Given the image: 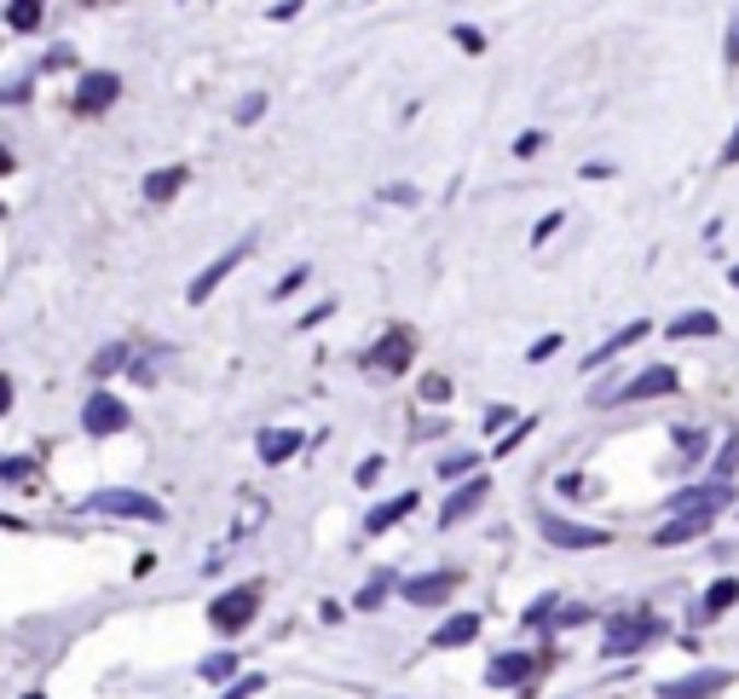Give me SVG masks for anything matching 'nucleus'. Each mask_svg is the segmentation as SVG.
<instances>
[{
	"label": "nucleus",
	"mask_w": 739,
	"mask_h": 699,
	"mask_svg": "<svg viewBox=\"0 0 739 699\" xmlns=\"http://www.w3.org/2000/svg\"><path fill=\"white\" fill-rule=\"evenodd\" d=\"M404 515H417V491H399V498H387L382 509H370V521H364V532L376 538V532H387V526H399Z\"/></svg>",
	"instance_id": "6ab92c4d"
},
{
	"label": "nucleus",
	"mask_w": 739,
	"mask_h": 699,
	"mask_svg": "<svg viewBox=\"0 0 739 699\" xmlns=\"http://www.w3.org/2000/svg\"><path fill=\"white\" fill-rule=\"evenodd\" d=\"M491 498V480H468V486H457V491H450V498H445V509H439V526H457L462 515H474V509Z\"/></svg>",
	"instance_id": "2eb2a0df"
},
{
	"label": "nucleus",
	"mask_w": 739,
	"mask_h": 699,
	"mask_svg": "<svg viewBox=\"0 0 739 699\" xmlns=\"http://www.w3.org/2000/svg\"><path fill=\"white\" fill-rule=\"evenodd\" d=\"M561 220H566L561 209H554V214H543V220H538V232H531V243H549L554 232H561Z\"/></svg>",
	"instance_id": "e433bc0d"
},
{
	"label": "nucleus",
	"mask_w": 739,
	"mask_h": 699,
	"mask_svg": "<svg viewBox=\"0 0 739 699\" xmlns=\"http://www.w3.org/2000/svg\"><path fill=\"white\" fill-rule=\"evenodd\" d=\"M232 671H237V653H209V660L197 665L202 683H232Z\"/></svg>",
	"instance_id": "5701e85b"
},
{
	"label": "nucleus",
	"mask_w": 739,
	"mask_h": 699,
	"mask_svg": "<svg viewBox=\"0 0 739 699\" xmlns=\"http://www.w3.org/2000/svg\"><path fill=\"white\" fill-rule=\"evenodd\" d=\"M549 353H561V336H538V341H531V353H526V359H531V364H543Z\"/></svg>",
	"instance_id": "72a5a7b5"
},
{
	"label": "nucleus",
	"mask_w": 739,
	"mask_h": 699,
	"mask_svg": "<svg viewBox=\"0 0 739 699\" xmlns=\"http://www.w3.org/2000/svg\"><path fill=\"white\" fill-rule=\"evenodd\" d=\"M549 613H554V595H538V602L526 607V625H549Z\"/></svg>",
	"instance_id": "c9c22d12"
},
{
	"label": "nucleus",
	"mask_w": 739,
	"mask_h": 699,
	"mask_svg": "<svg viewBox=\"0 0 739 699\" xmlns=\"http://www.w3.org/2000/svg\"><path fill=\"white\" fill-rule=\"evenodd\" d=\"M676 445H682L688 457H705V434H700V428H676Z\"/></svg>",
	"instance_id": "c756f323"
},
{
	"label": "nucleus",
	"mask_w": 739,
	"mask_h": 699,
	"mask_svg": "<svg viewBox=\"0 0 739 699\" xmlns=\"http://www.w3.org/2000/svg\"><path fill=\"white\" fill-rule=\"evenodd\" d=\"M410 359H417V330L394 324V330H387V336L364 353V370H376V376H404Z\"/></svg>",
	"instance_id": "39448f33"
},
{
	"label": "nucleus",
	"mask_w": 739,
	"mask_h": 699,
	"mask_svg": "<svg viewBox=\"0 0 739 699\" xmlns=\"http://www.w3.org/2000/svg\"><path fill=\"white\" fill-rule=\"evenodd\" d=\"M739 602V579H716L705 590V602H700V619H723V613Z\"/></svg>",
	"instance_id": "412c9836"
},
{
	"label": "nucleus",
	"mask_w": 739,
	"mask_h": 699,
	"mask_svg": "<svg viewBox=\"0 0 739 699\" xmlns=\"http://www.w3.org/2000/svg\"><path fill=\"white\" fill-rule=\"evenodd\" d=\"M121 359H128V347H121V341H110V347H105V353H98V359H93V376H110V370H116Z\"/></svg>",
	"instance_id": "bb28decb"
},
{
	"label": "nucleus",
	"mask_w": 739,
	"mask_h": 699,
	"mask_svg": "<svg viewBox=\"0 0 739 699\" xmlns=\"http://www.w3.org/2000/svg\"><path fill=\"white\" fill-rule=\"evenodd\" d=\"M457 40H462L468 53H480V47H485V35H480V30H462V24H457Z\"/></svg>",
	"instance_id": "37998d69"
},
{
	"label": "nucleus",
	"mask_w": 739,
	"mask_h": 699,
	"mask_svg": "<svg viewBox=\"0 0 739 699\" xmlns=\"http://www.w3.org/2000/svg\"><path fill=\"white\" fill-rule=\"evenodd\" d=\"M653 642H665V619H659V613H619V619H607V630H601V653H607V660H630V653H642Z\"/></svg>",
	"instance_id": "f257e3e1"
},
{
	"label": "nucleus",
	"mask_w": 739,
	"mask_h": 699,
	"mask_svg": "<svg viewBox=\"0 0 739 699\" xmlns=\"http://www.w3.org/2000/svg\"><path fill=\"white\" fill-rule=\"evenodd\" d=\"M382 197H387V202H399V209H410V202H422V197H417V185H382Z\"/></svg>",
	"instance_id": "473e14b6"
},
{
	"label": "nucleus",
	"mask_w": 739,
	"mask_h": 699,
	"mask_svg": "<svg viewBox=\"0 0 739 699\" xmlns=\"http://www.w3.org/2000/svg\"><path fill=\"white\" fill-rule=\"evenodd\" d=\"M723 324H716V313H682L670 324V341H693V336H716Z\"/></svg>",
	"instance_id": "4be33fe9"
},
{
	"label": "nucleus",
	"mask_w": 739,
	"mask_h": 699,
	"mask_svg": "<svg viewBox=\"0 0 739 699\" xmlns=\"http://www.w3.org/2000/svg\"><path fill=\"white\" fill-rule=\"evenodd\" d=\"M81 509H93V515H121V521H168V509H162L156 498H145V491H128V486H105V491H93Z\"/></svg>",
	"instance_id": "f03ea898"
},
{
	"label": "nucleus",
	"mask_w": 739,
	"mask_h": 699,
	"mask_svg": "<svg viewBox=\"0 0 739 699\" xmlns=\"http://www.w3.org/2000/svg\"><path fill=\"white\" fill-rule=\"evenodd\" d=\"M133 417H128V405H121L116 394H105V387H93V399L81 405V428H87L93 440H110V434H121Z\"/></svg>",
	"instance_id": "423d86ee"
},
{
	"label": "nucleus",
	"mask_w": 739,
	"mask_h": 699,
	"mask_svg": "<svg viewBox=\"0 0 739 699\" xmlns=\"http://www.w3.org/2000/svg\"><path fill=\"white\" fill-rule=\"evenodd\" d=\"M249 255H255V232H249V237H237V243H232V249H225V255H214L209 266H202V272L191 278V290H185V301H191V306H202V301H209V295H214L220 283L232 278V272H237V266L249 260Z\"/></svg>",
	"instance_id": "7ed1b4c3"
},
{
	"label": "nucleus",
	"mask_w": 739,
	"mask_h": 699,
	"mask_svg": "<svg viewBox=\"0 0 739 699\" xmlns=\"http://www.w3.org/2000/svg\"><path fill=\"white\" fill-rule=\"evenodd\" d=\"M457 584H462V572H450V567L422 572V579H404V602L410 607H439L445 595H457Z\"/></svg>",
	"instance_id": "9d476101"
},
{
	"label": "nucleus",
	"mask_w": 739,
	"mask_h": 699,
	"mask_svg": "<svg viewBox=\"0 0 739 699\" xmlns=\"http://www.w3.org/2000/svg\"><path fill=\"white\" fill-rule=\"evenodd\" d=\"M422 399H427V405H445V399H450V382H445V376H427V382H422Z\"/></svg>",
	"instance_id": "7c9ffc66"
},
{
	"label": "nucleus",
	"mask_w": 739,
	"mask_h": 699,
	"mask_svg": "<svg viewBox=\"0 0 739 699\" xmlns=\"http://www.w3.org/2000/svg\"><path fill=\"white\" fill-rule=\"evenodd\" d=\"M538 145H543V133H520V145H515V156H538Z\"/></svg>",
	"instance_id": "c03bdc74"
},
{
	"label": "nucleus",
	"mask_w": 739,
	"mask_h": 699,
	"mask_svg": "<svg viewBox=\"0 0 739 699\" xmlns=\"http://www.w3.org/2000/svg\"><path fill=\"white\" fill-rule=\"evenodd\" d=\"M723 162H739V128L728 133V145H723Z\"/></svg>",
	"instance_id": "a18cd8bd"
},
{
	"label": "nucleus",
	"mask_w": 739,
	"mask_h": 699,
	"mask_svg": "<svg viewBox=\"0 0 739 699\" xmlns=\"http://www.w3.org/2000/svg\"><path fill=\"white\" fill-rule=\"evenodd\" d=\"M116 98H121V75H116V70H93V75H81L70 110H75V116H105Z\"/></svg>",
	"instance_id": "0eeeda50"
},
{
	"label": "nucleus",
	"mask_w": 739,
	"mask_h": 699,
	"mask_svg": "<svg viewBox=\"0 0 739 699\" xmlns=\"http://www.w3.org/2000/svg\"><path fill=\"white\" fill-rule=\"evenodd\" d=\"M474 463H480L474 451H450V457L439 463V475H445V480H457V475H474Z\"/></svg>",
	"instance_id": "a878e982"
},
{
	"label": "nucleus",
	"mask_w": 739,
	"mask_h": 699,
	"mask_svg": "<svg viewBox=\"0 0 739 699\" xmlns=\"http://www.w3.org/2000/svg\"><path fill=\"white\" fill-rule=\"evenodd\" d=\"M734 683L728 671H693V676H676V683L659 688V699H711V694H723Z\"/></svg>",
	"instance_id": "f8f14e48"
},
{
	"label": "nucleus",
	"mask_w": 739,
	"mask_h": 699,
	"mask_svg": "<svg viewBox=\"0 0 739 699\" xmlns=\"http://www.w3.org/2000/svg\"><path fill=\"white\" fill-rule=\"evenodd\" d=\"M7 18H12L17 35H30L40 24V0H7Z\"/></svg>",
	"instance_id": "b1692460"
},
{
	"label": "nucleus",
	"mask_w": 739,
	"mask_h": 699,
	"mask_svg": "<svg viewBox=\"0 0 739 699\" xmlns=\"http://www.w3.org/2000/svg\"><path fill=\"white\" fill-rule=\"evenodd\" d=\"M255 451H260V463H290L295 457V451H301V434H295V428H266V434L255 440Z\"/></svg>",
	"instance_id": "a211bd4d"
},
{
	"label": "nucleus",
	"mask_w": 739,
	"mask_h": 699,
	"mask_svg": "<svg viewBox=\"0 0 739 699\" xmlns=\"http://www.w3.org/2000/svg\"><path fill=\"white\" fill-rule=\"evenodd\" d=\"M387 590H394V579H387V572H376V579H370V584H364V590L353 595V607H359V613L382 607V595H387Z\"/></svg>",
	"instance_id": "393cba45"
},
{
	"label": "nucleus",
	"mask_w": 739,
	"mask_h": 699,
	"mask_svg": "<svg viewBox=\"0 0 739 699\" xmlns=\"http://www.w3.org/2000/svg\"><path fill=\"white\" fill-rule=\"evenodd\" d=\"M531 671H538V660H531V653H497V660L485 665V683H491V688H526Z\"/></svg>",
	"instance_id": "ddd939ff"
},
{
	"label": "nucleus",
	"mask_w": 739,
	"mask_h": 699,
	"mask_svg": "<svg viewBox=\"0 0 739 699\" xmlns=\"http://www.w3.org/2000/svg\"><path fill=\"white\" fill-rule=\"evenodd\" d=\"M676 387H682V376H676V364H647L642 376H630L619 394H612L607 405H630V399H670Z\"/></svg>",
	"instance_id": "6e6552de"
},
{
	"label": "nucleus",
	"mask_w": 739,
	"mask_h": 699,
	"mask_svg": "<svg viewBox=\"0 0 739 699\" xmlns=\"http://www.w3.org/2000/svg\"><path fill=\"white\" fill-rule=\"evenodd\" d=\"M543 538H549L554 549H601V544H607V526H578V521L543 515Z\"/></svg>",
	"instance_id": "9b49d317"
},
{
	"label": "nucleus",
	"mask_w": 739,
	"mask_h": 699,
	"mask_svg": "<svg viewBox=\"0 0 739 699\" xmlns=\"http://www.w3.org/2000/svg\"><path fill=\"white\" fill-rule=\"evenodd\" d=\"M260 688H266V676H237V683H232V688H225L220 699H255Z\"/></svg>",
	"instance_id": "c85d7f7f"
},
{
	"label": "nucleus",
	"mask_w": 739,
	"mask_h": 699,
	"mask_svg": "<svg viewBox=\"0 0 739 699\" xmlns=\"http://www.w3.org/2000/svg\"><path fill=\"white\" fill-rule=\"evenodd\" d=\"M728 503H734L728 480H705V486H688V491H676V498H670L676 515H716V509H728Z\"/></svg>",
	"instance_id": "1a4fd4ad"
},
{
	"label": "nucleus",
	"mask_w": 739,
	"mask_h": 699,
	"mask_svg": "<svg viewBox=\"0 0 739 699\" xmlns=\"http://www.w3.org/2000/svg\"><path fill=\"white\" fill-rule=\"evenodd\" d=\"M260 116H266V93H249V98L237 105V121H243V128H255Z\"/></svg>",
	"instance_id": "cd10ccee"
},
{
	"label": "nucleus",
	"mask_w": 739,
	"mask_h": 699,
	"mask_svg": "<svg viewBox=\"0 0 739 699\" xmlns=\"http://www.w3.org/2000/svg\"><path fill=\"white\" fill-rule=\"evenodd\" d=\"M711 521L716 515H670L659 532H653V544H665V549L670 544H693V538H705V532H711Z\"/></svg>",
	"instance_id": "dca6fc26"
},
{
	"label": "nucleus",
	"mask_w": 739,
	"mask_h": 699,
	"mask_svg": "<svg viewBox=\"0 0 739 699\" xmlns=\"http://www.w3.org/2000/svg\"><path fill=\"white\" fill-rule=\"evenodd\" d=\"M353 480H359V486H376V480H382V457H364V463L353 468Z\"/></svg>",
	"instance_id": "4c0bfd02"
},
{
	"label": "nucleus",
	"mask_w": 739,
	"mask_h": 699,
	"mask_svg": "<svg viewBox=\"0 0 739 699\" xmlns=\"http://www.w3.org/2000/svg\"><path fill=\"white\" fill-rule=\"evenodd\" d=\"M185 185H191V168H185V162H168V168H151L139 191H145V202H174Z\"/></svg>",
	"instance_id": "4468645a"
},
{
	"label": "nucleus",
	"mask_w": 739,
	"mask_h": 699,
	"mask_svg": "<svg viewBox=\"0 0 739 699\" xmlns=\"http://www.w3.org/2000/svg\"><path fill=\"white\" fill-rule=\"evenodd\" d=\"M306 278H313V272H306V266H295V272H290V278H283V283H278V290H272V295H278V301H283V295H295V290H301V283H306Z\"/></svg>",
	"instance_id": "58836bf2"
},
{
	"label": "nucleus",
	"mask_w": 739,
	"mask_h": 699,
	"mask_svg": "<svg viewBox=\"0 0 739 699\" xmlns=\"http://www.w3.org/2000/svg\"><path fill=\"white\" fill-rule=\"evenodd\" d=\"M474 636H480V613H457V619H445L434 636H427V648H462V642H474Z\"/></svg>",
	"instance_id": "f3484780"
},
{
	"label": "nucleus",
	"mask_w": 739,
	"mask_h": 699,
	"mask_svg": "<svg viewBox=\"0 0 739 699\" xmlns=\"http://www.w3.org/2000/svg\"><path fill=\"white\" fill-rule=\"evenodd\" d=\"M330 313H336V301H324V306H313V313H306V318H301V330H313V324H324V318H330Z\"/></svg>",
	"instance_id": "79ce46f5"
},
{
	"label": "nucleus",
	"mask_w": 739,
	"mask_h": 699,
	"mask_svg": "<svg viewBox=\"0 0 739 699\" xmlns=\"http://www.w3.org/2000/svg\"><path fill=\"white\" fill-rule=\"evenodd\" d=\"M642 336H647V318H635V324H624V330H619V336H612V341H601V347H595V353L584 359V370H601V364H607L612 353H624V347H630V341H642Z\"/></svg>",
	"instance_id": "aec40b11"
},
{
	"label": "nucleus",
	"mask_w": 739,
	"mask_h": 699,
	"mask_svg": "<svg viewBox=\"0 0 739 699\" xmlns=\"http://www.w3.org/2000/svg\"><path fill=\"white\" fill-rule=\"evenodd\" d=\"M24 475H30V457H7V463H0V480H7V486H17Z\"/></svg>",
	"instance_id": "f704fd0d"
},
{
	"label": "nucleus",
	"mask_w": 739,
	"mask_h": 699,
	"mask_svg": "<svg viewBox=\"0 0 739 699\" xmlns=\"http://www.w3.org/2000/svg\"><path fill=\"white\" fill-rule=\"evenodd\" d=\"M301 7H306V0H278V7H272V12H266V18H272V24H290V18H295Z\"/></svg>",
	"instance_id": "ea45409f"
},
{
	"label": "nucleus",
	"mask_w": 739,
	"mask_h": 699,
	"mask_svg": "<svg viewBox=\"0 0 739 699\" xmlns=\"http://www.w3.org/2000/svg\"><path fill=\"white\" fill-rule=\"evenodd\" d=\"M255 613H260V584H237V590H225L220 602L209 607V625L220 636H237V630L255 625Z\"/></svg>",
	"instance_id": "20e7f679"
},
{
	"label": "nucleus",
	"mask_w": 739,
	"mask_h": 699,
	"mask_svg": "<svg viewBox=\"0 0 739 699\" xmlns=\"http://www.w3.org/2000/svg\"><path fill=\"white\" fill-rule=\"evenodd\" d=\"M734 468H739V440H728V445H723V457H716V480H728Z\"/></svg>",
	"instance_id": "2f4dec72"
},
{
	"label": "nucleus",
	"mask_w": 739,
	"mask_h": 699,
	"mask_svg": "<svg viewBox=\"0 0 739 699\" xmlns=\"http://www.w3.org/2000/svg\"><path fill=\"white\" fill-rule=\"evenodd\" d=\"M723 58H728V65H739V12H734V24H728V40H723Z\"/></svg>",
	"instance_id": "a19ab883"
},
{
	"label": "nucleus",
	"mask_w": 739,
	"mask_h": 699,
	"mask_svg": "<svg viewBox=\"0 0 739 699\" xmlns=\"http://www.w3.org/2000/svg\"><path fill=\"white\" fill-rule=\"evenodd\" d=\"M24 699H47V694H24Z\"/></svg>",
	"instance_id": "49530a36"
}]
</instances>
